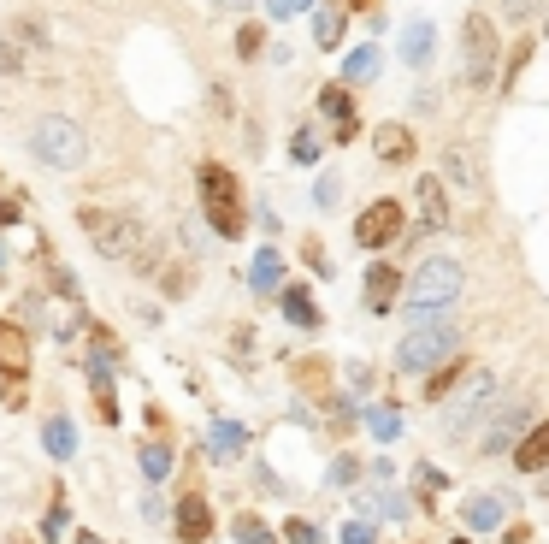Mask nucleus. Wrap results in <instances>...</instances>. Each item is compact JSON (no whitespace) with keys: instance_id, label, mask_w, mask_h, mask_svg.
<instances>
[{"instance_id":"obj_1","label":"nucleus","mask_w":549,"mask_h":544,"mask_svg":"<svg viewBox=\"0 0 549 544\" xmlns=\"http://www.w3.org/2000/svg\"><path fill=\"white\" fill-rule=\"evenodd\" d=\"M77 225H83V237L107 255V261H124L130 272H154L160 267V249H154V237L130 219V213H107V207H83L77 213Z\"/></svg>"},{"instance_id":"obj_2","label":"nucleus","mask_w":549,"mask_h":544,"mask_svg":"<svg viewBox=\"0 0 549 544\" xmlns=\"http://www.w3.org/2000/svg\"><path fill=\"white\" fill-rule=\"evenodd\" d=\"M461 261H449V255H426L420 272H414V284H408V320L414 326H431V320H443L455 302H461Z\"/></svg>"},{"instance_id":"obj_3","label":"nucleus","mask_w":549,"mask_h":544,"mask_svg":"<svg viewBox=\"0 0 549 544\" xmlns=\"http://www.w3.org/2000/svg\"><path fill=\"white\" fill-rule=\"evenodd\" d=\"M201 213H207V225L219 231V237H243V190H237V172L231 166H219V160H207L201 166Z\"/></svg>"},{"instance_id":"obj_4","label":"nucleus","mask_w":549,"mask_h":544,"mask_svg":"<svg viewBox=\"0 0 549 544\" xmlns=\"http://www.w3.org/2000/svg\"><path fill=\"white\" fill-rule=\"evenodd\" d=\"M455 349H461V332H455L449 320H431V326H414V332L402 338L396 367H402V373H431V367H443Z\"/></svg>"},{"instance_id":"obj_5","label":"nucleus","mask_w":549,"mask_h":544,"mask_svg":"<svg viewBox=\"0 0 549 544\" xmlns=\"http://www.w3.org/2000/svg\"><path fill=\"white\" fill-rule=\"evenodd\" d=\"M30 148L42 154V166H60V172H77V166H83V154H89V142H83V131H77V119H65V113L36 119Z\"/></svg>"},{"instance_id":"obj_6","label":"nucleus","mask_w":549,"mask_h":544,"mask_svg":"<svg viewBox=\"0 0 549 544\" xmlns=\"http://www.w3.org/2000/svg\"><path fill=\"white\" fill-rule=\"evenodd\" d=\"M461 77L473 89H485L490 77H496V24H490L485 12H473L461 24Z\"/></svg>"},{"instance_id":"obj_7","label":"nucleus","mask_w":549,"mask_h":544,"mask_svg":"<svg viewBox=\"0 0 549 544\" xmlns=\"http://www.w3.org/2000/svg\"><path fill=\"white\" fill-rule=\"evenodd\" d=\"M396 231H402V207L396 202H372L355 219V243L361 249H384V243H396Z\"/></svg>"},{"instance_id":"obj_8","label":"nucleus","mask_w":549,"mask_h":544,"mask_svg":"<svg viewBox=\"0 0 549 544\" xmlns=\"http://www.w3.org/2000/svg\"><path fill=\"white\" fill-rule=\"evenodd\" d=\"M490 397H496V373H473V379L461 385L455 408H449V432H467V426L490 408Z\"/></svg>"},{"instance_id":"obj_9","label":"nucleus","mask_w":549,"mask_h":544,"mask_svg":"<svg viewBox=\"0 0 549 544\" xmlns=\"http://www.w3.org/2000/svg\"><path fill=\"white\" fill-rule=\"evenodd\" d=\"M319 113H325V119H337V136H343V142L361 131V119H355V101H349V89H343V83L319 89Z\"/></svg>"},{"instance_id":"obj_10","label":"nucleus","mask_w":549,"mask_h":544,"mask_svg":"<svg viewBox=\"0 0 549 544\" xmlns=\"http://www.w3.org/2000/svg\"><path fill=\"white\" fill-rule=\"evenodd\" d=\"M396 284H402V278H396L390 261H372V272H366V308H372V314H390V308H396Z\"/></svg>"},{"instance_id":"obj_11","label":"nucleus","mask_w":549,"mask_h":544,"mask_svg":"<svg viewBox=\"0 0 549 544\" xmlns=\"http://www.w3.org/2000/svg\"><path fill=\"white\" fill-rule=\"evenodd\" d=\"M207 533H213V509H207V497H183L178 503V539L201 544Z\"/></svg>"},{"instance_id":"obj_12","label":"nucleus","mask_w":549,"mask_h":544,"mask_svg":"<svg viewBox=\"0 0 549 544\" xmlns=\"http://www.w3.org/2000/svg\"><path fill=\"white\" fill-rule=\"evenodd\" d=\"M526 426V403H502V414H496V426L485 432V456H502L508 444H514V432Z\"/></svg>"},{"instance_id":"obj_13","label":"nucleus","mask_w":549,"mask_h":544,"mask_svg":"<svg viewBox=\"0 0 549 544\" xmlns=\"http://www.w3.org/2000/svg\"><path fill=\"white\" fill-rule=\"evenodd\" d=\"M514 468H526V474H544L549 468V420L544 426H532V432L514 444Z\"/></svg>"},{"instance_id":"obj_14","label":"nucleus","mask_w":549,"mask_h":544,"mask_svg":"<svg viewBox=\"0 0 549 544\" xmlns=\"http://www.w3.org/2000/svg\"><path fill=\"white\" fill-rule=\"evenodd\" d=\"M24 361H30V338L12 320H0V367H6V379H24Z\"/></svg>"},{"instance_id":"obj_15","label":"nucleus","mask_w":549,"mask_h":544,"mask_svg":"<svg viewBox=\"0 0 549 544\" xmlns=\"http://www.w3.org/2000/svg\"><path fill=\"white\" fill-rule=\"evenodd\" d=\"M372 148H378V160H390V166L414 160V136L402 131V125H384V131L372 136Z\"/></svg>"},{"instance_id":"obj_16","label":"nucleus","mask_w":549,"mask_h":544,"mask_svg":"<svg viewBox=\"0 0 549 544\" xmlns=\"http://www.w3.org/2000/svg\"><path fill=\"white\" fill-rule=\"evenodd\" d=\"M243 450V426L237 420H213V432H207V456L213 462H231Z\"/></svg>"},{"instance_id":"obj_17","label":"nucleus","mask_w":549,"mask_h":544,"mask_svg":"<svg viewBox=\"0 0 549 544\" xmlns=\"http://www.w3.org/2000/svg\"><path fill=\"white\" fill-rule=\"evenodd\" d=\"M414 196H420V219H426L431 231H437V225H449V202H443V184H437V178H420V190H414Z\"/></svg>"},{"instance_id":"obj_18","label":"nucleus","mask_w":549,"mask_h":544,"mask_svg":"<svg viewBox=\"0 0 549 544\" xmlns=\"http://www.w3.org/2000/svg\"><path fill=\"white\" fill-rule=\"evenodd\" d=\"M431 42H437V36H431L426 18H420V24H408V30H402V60H408V66H426V60H431Z\"/></svg>"},{"instance_id":"obj_19","label":"nucleus","mask_w":549,"mask_h":544,"mask_svg":"<svg viewBox=\"0 0 549 544\" xmlns=\"http://www.w3.org/2000/svg\"><path fill=\"white\" fill-rule=\"evenodd\" d=\"M42 444H48V456H71V450H77V426H71V420H65V414H54V420H48V426H42Z\"/></svg>"},{"instance_id":"obj_20","label":"nucleus","mask_w":549,"mask_h":544,"mask_svg":"<svg viewBox=\"0 0 549 544\" xmlns=\"http://www.w3.org/2000/svg\"><path fill=\"white\" fill-rule=\"evenodd\" d=\"M278 278H284L278 249H260V255H254V267H248V284H254V290H278Z\"/></svg>"},{"instance_id":"obj_21","label":"nucleus","mask_w":549,"mask_h":544,"mask_svg":"<svg viewBox=\"0 0 549 544\" xmlns=\"http://www.w3.org/2000/svg\"><path fill=\"white\" fill-rule=\"evenodd\" d=\"M467 527H473V533L502 527V497H473V503H467Z\"/></svg>"},{"instance_id":"obj_22","label":"nucleus","mask_w":549,"mask_h":544,"mask_svg":"<svg viewBox=\"0 0 549 544\" xmlns=\"http://www.w3.org/2000/svg\"><path fill=\"white\" fill-rule=\"evenodd\" d=\"M313 42H319V48H337V42H343V6H325V12L313 18Z\"/></svg>"},{"instance_id":"obj_23","label":"nucleus","mask_w":549,"mask_h":544,"mask_svg":"<svg viewBox=\"0 0 549 544\" xmlns=\"http://www.w3.org/2000/svg\"><path fill=\"white\" fill-rule=\"evenodd\" d=\"M284 314H290L296 326H319V308H313V296H307L302 284H296V290H284Z\"/></svg>"},{"instance_id":"obj_24","label":"nucleus","mask_w":549,"mask_h":544,"mask_svg":"<svg viewBox=\"0 0 549 544\" xmlns=\"http://www.w3.org/2000/svg\"><path fill=\"white\" fill-rule=\"evenodd\" d=\"M349 83H366V77H378V48H355L349 54V66H343Z\"/></svg>"},{"instance_id":"obj_25","label":"nucleus","mask_w":549,"mask_h":544,"mask_svg":"<svg viewBox=\"0 0 549 544\" xmlns=\"http://www.w3.org/2000/svg\"><path fill=\"white\" fill-rule=\"evenodd\" d=\"M142 474L166 479V474H172V450H166V444H142Z\"/></svg>"},{"instance_id":"obj_26","label":"nucleus","mask_w":549,"mask_h":544,"mask_svg":"<svg viewBox=\"0 0 549 544\" xmlns=\"http://www.w3.org/2000/svg\"><path fill=\"white\" fill-rule=\"evenodd\" d=\"M366 426H372V438H384V444H390V438L402 432V414H396V408H372V414H366Z\"/></svg>"},{"instance_id":"obj_27","label":"nucleus","mask_w":549,"mask_h":544,"mask_svg":"<svg viewBox=\"0 0 549 544\" xmlns=\"http://www.w3.org/2000/svg\"><path fill=\"white\" fill-rule=\"evenodd\" d=\"M290 160H296V166H313V160H319V136L296 131V136H290Z\"/></svg>"},{"instance_id":"obj_28","label":"nucleus","mask_w":549,"mask_h":544,"mask_svg":"<svg viewBox=\"0 0 549 544\" xmlns=\"http://www.w3.org/2000/svg\"><path fill=\"white\" fill-rule=\"evenodd\" d=\"M237 539H243V544H278L260 521H254V515H237Z\"/></svg>"},{"instance_id":"obj_29","label":"nucleus","mask_w":549,"mask_h":544,"mask_svg":"<svg viewBox=\"0 0 549 544\" xmlns=\"http://www.w3.org/2000/svg\"><path fill=\"white\" fill-rule=\"evenodd\" d=\"M290 544H319V527L313 521H290V533H284Z\"/></svg>"},{"instance_id":"obj_30","label":"nucleus","mask_w":549,"mask_h":544,"mask_svg":"<svg viewBox=\"0 0 549 544\" xmlns=\"http://www.w3.org/2000/svg\"><path fill=\"white\" fill-rule=\"evenodd\" d=\"M349 479H355V456H337L331 462V485H349Z\"/></svg>"},{"instance_id":"obj_31","label":"nucleus","mask_w":549,"mask_h":544,"mask_svg":"<svg viewBox=\"0 0 549 544\" xmlns=\"http://www.w3.org/2000/svg\"><path fill=\"white\" fill-rule=\"evenodd\" d=\"M60 527H65V503H54L48 521H42V539H60Z\"/></svg>"},{"instance_id":"obj_32","label":"nucleus","mask_w":549,"mask_h":544,"mask_svg":"<svg viewBox=\"0 0 549 544\" xmlns=\"http://www.w3.org/2000/svg\"><path fill=\"white\" fill-rule=\"evenodd\" d=\"M260 42H266L260 30H243V36H237V54H243V60H254V54H260Z\"/></svg>"},{"instance_id":"obj_33","label":"nucleus","mask_w":549,"mask_h":544,"mask_svg":"<svg viewBox=\"0 0 549 544\" xmlns=\"http://www.w3.org/2000/svg\"><path fill=\"white\" fill-rule=\"evenodd\" d=\"M378 509H384V515H396V521H402V515H408V503H402V497H396V491H378Z\"/></svg>"},{"instance_id":"obj_34","label":"nucleus","mask_w":549,"mask_h":544,"mask_svg":"<svg viewBox=\"0 0 549 544\" xmlns=\"http://www.w3.org/2000/svg\"><path fill=\"white\" fill-rule=\"evenodd\" d=\"M343 544H372V527H366V521H349V527H343Z\"/></svg>"},{"instance_id":"obj_35","label":"nucleus","mask_w":549,"mask_h":544,"mask_svg":"<svg viewBox=\"0 0 549 544\" xmlns=\"http://www.w3.org/2000/svg\"><path fill=\"white\" fill-rule=\"evenodd\" d=\"M337 190H343L337 178H319V190H313V196H319V207H331V202H337Z\"/></svg>"},{"instance_id":"obj_36","label":"nucleus","mask_w":549,"mask_h":544,"mask_svg":"<svg viewBox=\"0 0 549 544\" xmlns=\"http://www.w3.org/2000/svg\"><path fill=\"white\" fill-rule=\"evenodd\" d=\"M6 408H24V379H6Z\"/></svg>"},{"instance_id":"obj_37","label":"nucleus","mask_w":549,"mask_h":544,"mask_svg":"<svg viewBox=\"0 0 549 544\" xmlns=\"http://www.w3.org/2000/svg\"><path fill=\"white\" fill-rule=\"evenodd\" d=\"M0 225H18V202H12L6 190H0Z\"/></svg>"},{"instance_id":"obj_38","label":"nucleus","mask_w":549,"mask_h":544,"mask_svg":"<svg viewBox=\"0 0 549 544\" xmlns=\"http://www.w3.org/2000/svg\"><path fill=\"white\" fill-rule=\"evenodd\" d=\"M296 6H313V0H272V18H290Z\"/></svg>"},{"instance_id":"obj_39","label":"nucleus","mask_w":549,"mask_h":544,"mask_svg":"<svg viewBox=\"0 0 549 544\" xmlns=\"http://www.w3.org/2000/svg\"><path fill=\"white\" fill-rule=\"evenodd\" d=\"M0 71H6V77L18 71V54H12V48H0Z\"/></svg>"},{"instance_id":"obj_40","label":"nucleus","mask_w":549,"mask_h":544,"mask_svg":"<svg viewBox=\"0 0 549 544\" xmlns=\"http://www.w3.org/2000/svg\"><path fill=\"white\" fill-rule=\"evenodd\" d=\"M532 6H538V0H508V12H532Z\"/></svg>"},{"instance_id":"obj_41","label":"nucleus","mask_w":549,"mask_h":544,"mask_svg":"<svg viewBox=\"0 0 549 544\" xmlns=\"http://www.w3.org/2000/svg\"><path fill=\"white\" fill-rule=\"evenodd\" d=\"M213 6H231V12H237V6H248V0H213Z\"/></svg>"},{"instance_id":"obj_42","label":"nucleus","mask_w":549,"mask_h":544,"mask_svg":"<svg viewBox=\"0 0 549 544\" xmlns=\"http://www.w3.org/2000/svg\"><path fill=\"white\" fill-rule=\"evenodd\" d=\"M77 544H101V539H89V533H83V539H77Z\"/></svg>"},{"instance_id":"obj_43","label":"nucleus","mask_w":549,"mask_h":544,"mask_svg":"<svg viewBox=\"0 0 549 544\" xmlns=\"http://www.w3.org/2000/svg\"><path fill=\"white\" fill-rule=\"evenodd\" d=\"M544 30H549V24H544Z\"/></svg>"},{"instance_id":"obj_44","label":"nucleus","mask_w":549,"mask_h":544,"mask_svg":"<svg viewBox=\"0 0 549 544\" xmlns=\"http://www.w3.org/2000/svg\"><path fill=\"white\" fill-rule=\"evenodd\" d=\"M461 544H467V539H461Z\"/></svg>"}]
</instances>
